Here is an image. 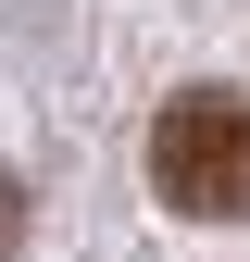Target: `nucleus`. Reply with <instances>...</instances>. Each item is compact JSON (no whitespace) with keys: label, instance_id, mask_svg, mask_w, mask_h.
Listing matches in <instances>:
<instances>
[{"label":"nucleus","instance_id":"2","mask_svg":"<svg viewBox=\"0 0 250 262\" xmlns=\"http://www.w3.org/2000/svg\"><path fill=\"white\" fill-rule=\"evenodd\" d=\"M13 237H25V187H0V262H13Z\"/></svg>","mask_w":250,"mask_h":262},{"label":"nucleus","instance_id":"1","mask_svg":"<svg viewBox=\"0 0 250 262\" xmlns=\"http://www.w3.org/2000/svg\"><path fill=\"white\" fill-rule=\"evenodd\" d=\"M150 187L187 225H250V100L238 88H175L150 113Z\"/></svg>","mask_w":250,"mask_h":262}]
</instances>
